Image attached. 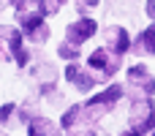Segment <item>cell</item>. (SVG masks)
Returning a JSON list of instances; mask_svg holds the SVG:
<instances>
[{
  "mask_svg": "<svg viewBox=\"0 0 155 136\" xmlns=\"http://www.w3.org/2000/svg\"><path fill=\"white\" fill-rule=\"evenodd\" d=\"M150 14L155 16V0H150Z\"/></svg>",
  "mask_w": 155,
  "mask_h": 136,
  "instance_id": "3",
  "label": "cell"
},
{
  "mask_svg": "<svg viewBox=\"0 0 155 136\" xmlns=\"http://www.w3.org/2000/svg\"><path fill=\"white\" fill-rule=\"evenodd\" d=\"M142 46H144L150 55H155V27H150V30L142 35Z\"/></svg>",
  "mask_w": 155,
  "mask_h": 136,
  "instance_id": "1",
  "label": "cell"
},
{
  "mask_svg": "<svg viewBox=\"0 0 155 136\" xmlns=\"http://www.w3.org/2000/svg\"><path fill=\"white\" fill-rule=\"evenodd\" d=\"M8 114H11V104H8V106H3V109H0V120H5V117H8Z\"/></svg>",
  "mask_w": 155,
  "mask_h": 136,
  "instance_id": "2",
  "label": "cell"
}]
</instances>
